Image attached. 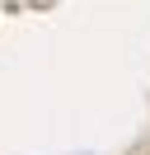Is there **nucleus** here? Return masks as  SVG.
I'll list each match as a JSON object with an SVG mask.
<instances>
[]
</instances>
